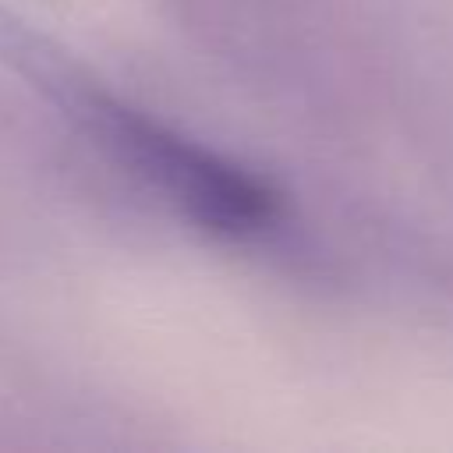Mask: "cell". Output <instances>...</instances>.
I'll return each mask as SVG.
<instances>
[{
  "mask_svg": "<svg viewBox=\"0 0 453 453\" xmlns=\"http://www.w3.org/2000/svg\"><path fill=\"white\" fill-rule=\"evenodd\" d=\"M0 57L191 226L226 241H265L280 230L283 209L258 177L131 106L11 14H0Z\"/></svg>",
  "mask_w": 453,
  "mask_h": 453,
  "instance_id": "cell-1",
  "label": "cell"
}]
</instances>
